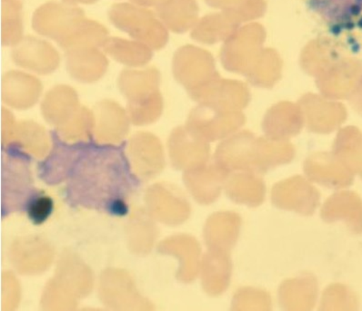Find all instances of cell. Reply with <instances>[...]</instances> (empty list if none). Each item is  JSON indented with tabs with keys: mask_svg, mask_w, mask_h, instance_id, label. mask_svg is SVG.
I'll use <instances>...</instances> for the list:
<instances>
[{
	"mask_svg": "<svg viewBox=\"0 0 362 311\" xmlns=\"http://www.w3.org/2000/svg\"><path fill=\"white\" fill-rule=\"evenodd\" d=\"M290 145H275L264 140L255 141L250 133H244L221 146V166L228 173L233 170L265 173L279 164L290 163L293 158Z\"/></svg>",
	"mask_w": 362,
	"mask_h": 311,
	"instance_id": "6da1fadb",
	"label": "cell"
},
{
	"mask_svg": "<svg viewBox=\"0 0 362 311\" xmlns=\"http://www.w3.org/2000/svg\"><path fill=\"white\" fill-rule=\"evenodd\" d=\"M271 196L275 207L304 216L313 215L320 205L319 190L303 176H293L276 183Z\"/></svg>",
	"mask_w": 362,
	"mask_h": 311,
	"instance_id": "7a4b0ae2",
	"label": "cell"
},
{
	"mask_svg": "<svg viewBox=\"0 0 362 311\" xmlns=\"http://www.w3.org/2000/svg\"><path fill=\"white\" fill-rule=\"evenodd\" d=\"M224 189L228 198L238 205L256 208L265 201V183L262 177L253 171H243L228 176Z\"/></svg>",
	"mask_w": 362,
	"mask_h": 311,
	"instance_id": "3957f363",
	"label": "cell"
},
{
	"mask_svg": "<svg viewBox=\"0 0 362 311\" xmlns=\"http://www.w3.org/2000/svg\"><path fill=\"white\" fill-rule=\"evenodd\" d=\"M317 282L313 275L288 279L281 285L279 300L288 310H310L316 303Z\"/></svg>",
	"mask_w": 362,
	"mask_h": 311,
	"instance_id": "277c9868",
	"label": "cell"
},
{
	"mask_svg": "<svg viewBox=\"0 0 362 311\" xmlns=\"http://www.w3.org/2000/svg\"><path fill=\"white\" fill-rule=\"evenodd\" d=\"M241 217L236 212H221L209 219L208 243L214 250L230 252L239 239Z\"/></svg>",
	"mask_w": 362,
	"mask_h": 311,
	"instance_id": "5b68a950",
	"label": "cell"
},
{
	"mask_svg": "<svg viewBox=\"0 0 362 311\" xmlns=\"http://www.w3.org/2000/svg\"><path fill=\"white\" fill-rule=\"evenodd\" d=\"M304 171L311 182L326 188H339L346 184L339 165H337L330 154L313 155L305 163Z\"/></svg>",
	"mask_w": 362,
	"mask_h": 311,
	"instance_id": "8992f818",
	"label": "cell"
},
{
	"mask_svg": "<svg viewBox=\"0 0 362 311\" xmlns=\"http://www.w3.org/2000/svg\"><path fill=\"white\" fill-rule=\"evenodd\" d=\"M207 290L212 296H218L228 290L233 274L230 252L214 250L208 256Z\"/></svg>",
	"mask_w": 362,
	"mask_h": 311,
	"instance_id": "52a82bcc",
	"label": "cell"
},
{
	"mask_svg": "<svg viewBox=\"0 0 362 311\" xmlns=\"http://www.w3.org/2000/svg\"><path fill=\"white\" fill-rule=\"evenodd\" d=\"M303 126L301 117L294 108L279 106L267 116L264 128L272 138H281L296 135Z\"/></svg>",
	"mask_w": 362,
	"mask_h": 311,
	"instance_id": "ba28073f",
	"label": "cell"
},
{
	"mask_svg": "<svg viewBox=\"0 0 362 311\" xmlns=\"http://www.w3.org/2000/svg\"><path fill=\"white\" fill-rule=\"evenodd\" d=\"M271 307V295L258 288H240L233 297V310H269Z\"/></svg>",
	"mask_w": 362,
	"mask_h": 311,
	"instance_id": "9c48e42d",
	"label": "cell"
},
{
	"mask_svg": "<svg viewBox=\"0 0 362 311\" xmlns=\"http://www.w3.org/2000/svg\"><path fill=\"white\" fill-rule=\"evenodd\" d=\"M54 202L49 196H37L28 203V215L34 224L40 225L52 214Z\"/></svg>",
	"mask_w": 362,
	"mask_h": 311,
	"instance_id": "30bf717a",
	"label": "cell"
},
{
	"mask_svg": "<svg viewBox=\"0 0 362 311\" xmlns=\"http://www.w3.org/2000/svg\"><path fill=\"white\" fill-rule=\"evenodd\" d=\"M110 209L114 214L119 216L126 215L128 214L129 211L128 205H127L125 202L122 201V199L114 200V201L110 203Z\"/></svg>",
	"mask_w": 362,
	"mask_h": 311,
	"instance_id": "8fae6325",
	"label": "cell"
}]
</instances>
